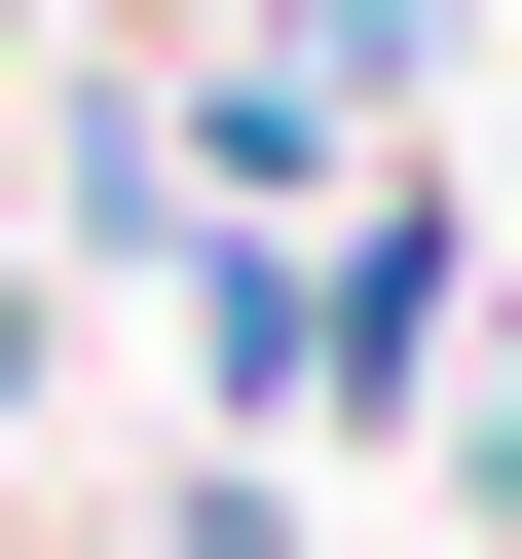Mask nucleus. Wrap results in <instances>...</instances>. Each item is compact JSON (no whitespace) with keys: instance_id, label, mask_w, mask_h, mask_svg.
<instances>
[]
</instances>
